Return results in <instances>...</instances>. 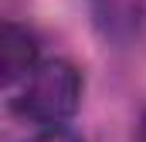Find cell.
<instances>
[{
    "instance_id": "cell-4",
    "label": "cell",
    "mask_w": 146,
    "mask_h": 142,
    "mask_svg": "<svg viewBox=\"0 0 146 142\" xmlns=\"http://www.w3.org/2000/svg\"><path fill=\"white\" fill-rule=\"evenodd\" d=\"M27 142H82L75 132H68V129H61V125H44L37 135H31Z\"/></svg>"
},
{
    "instance_id": "cell-1",
    "label": "cell",
    "mask_w": 146,
    "mask_h": 142,
    "mask_svg": "<svg viewBox=\"0 0 146 142\" xmlns=\"http://www.w3.org/2000/svg\"><path fill=\"white\" fill-rule=\"evenodd\" d=\"M78 102H82V74H78V68L54 58V61H41L24 78V88L17 91L10 108L24 122L61 125L65 118H72L78 112Z\"/></svg>"
},
{
    "instance_id": "cell-2",
    "label": "cell",
    "mask_w": 146,
    "mask_h": 142,
    "mask_svg": "<svg viewBox=\"0 0 146 142\" xmlns=\"http://www.w3.org/2000/svg\"><path fill=\"white\" fill-rule=\"evenodd\" d=\"M99 34L112 44H129L146 27V0H92Z\"/></svg>"
},
{
    "instance_id": "cell-3",
    "label": "cell",
    "mask_w": 146,
    "mask_h": 142,
    "mask_svg": "<svg viewBox=\"0 0 146 142\" xmlns=\"http://www.w3.org/2000/svg\"><path fill=\"white\" fill-rule=\"evenodd\" d=\"M37 64H41L37 61V37L27 27L7 20L3 34H0V81L14 85V81L27 78Z\"/></svg>"
},
{
    "instance_id": "cell-5",
    "label": "cell",
    "mask_w": 146,
    "mask_h": 142,
    "mask_svg": "<svg viewBox=\"0 0 146 142\" xmlns=\"http://www.w3.org/2000/svg\"><path fill=\"white\" fill-rule=\"evenodd\" d=\"M136 142H146V115H143V122H139V135H136Z\"/></svg>"
}]
</instances>
